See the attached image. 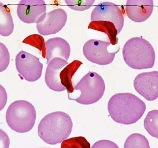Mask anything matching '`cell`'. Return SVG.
Here are the masks:
<instances>
[{"mask_svg":"<svg viewBox=\"0 0 158 148\" xmlns=\"http://www.w3.org/2000/svg\"><path fill=\"white\" fill-rule=\"evenodd\" d=\"M108 110L115 122L129 125L134 124L141 118L146 110V105L134 94L118 93L110 98Z\"/></svg>","mask_w":158,"mask_h":148,"instance_id":"6da1fadb","label":"cell"},{"mask_svg":"<svg viewBox=\"0 0 158 148\" xmlns=\"http://www.w3.org/2000/svg\"><path fill=\"white\" fill-rule=\"evenodd\" d=\"M73 127V122L68 114L54 112L46 115L40 122L38 135L47 144L56 145L69 137Z\"/></svg>","mask_w":158,"mask_h":148,"instance_id":"7a4b0ae2","label":"cell"},{"mask_svg":"<svg viewBox=\"0 0 158 148\" xmlns=\"http://www.w3.org/2000/svg\"><path fill=\"white\" fill-rule=\"evenodd\" d=\"M123 54L127 65L134 69L152 68L155 64L154 48L141 37H134L127 41L123 48Z\"/></svg>","mask_w":158,"mask_h":148,"instance_id":"3957f363","label":"cell"},{"mask_svg":"<svg viewBox=\"0 0 158 148\" xmlns=\"http://www.w3.org/2000/svg\"><path fill=\"white\" fill-rule=\"evenodd\" d=\"M36 112L32 104L24 100L13 102L8 108L6 118L14 131L24 133L32 130L35 123Z\"/></svg>","mask_w":158,"mask_h":148,"instance_id":"277c9868","label":"cell"},{"mask_svg":"<svg viewBox=\"0 0 158 148\" xmlns=\"http://www.w3.org/2000/svg\"><path fill=\"white\" fill-rule=\"evenodd\" d=\"M105 84L102 77L94 72H89L74 87L80 92L79 96L72 99L83 105L94 104L102 98L105 91Z\"/></svg>","mask_w":158,"mask_h":148,"instance_id":"5b68a950","label":"cell"},{"mask_svg":"<svg viewBox=\"0 0 158 148\" xmlns=\"http://www.w3.org/2000/svg\"><path fill=\"white\" fill-rule=\"evenodd\" d=\"M15 65L17 71L27 81L35 82L41 77L43 65L39 58L35 56L21 51L15 58Z\"/></svg>","mask_w":158,"mask_h":148,"instance_id":"8992f818","label":"cell"},{"mask_svg":"<svg viewBox=\"0 0 158 148\" xmlns=\"http://www.w3.org/2000/svg\"><path fill=\"white\" fill-rule=\"evenodd\" d=\"M110 42L98 40L87 41L83 47L84 55L89 61L100 65L111 64L114 60L117 52H110L108 47Z\"/></svg>","mask_w":158,"mask_h":148,"instance_id":"52a82bcc","label":"cell"},{"mask_svg":"<svg viewBox=\"0 0 158 148\" xmlns=\"http://www.w3.org/2000/svg\"><path fill=\"white\" fill-rule=\"evenodd\" d=\"M91 20L111 22L115 26L118 34L124 26V17L122 10L112 2H103L96 5L91 13Z\"/></svg>","mask_w":158,"mask_h":148,"instance_id":"ba28073f","label":"cell"},{"mask_svg":"<svg viewBox=\"0 0 158 148\" xmlns=\"http://www.w3.org/2000/svg\"><path fill=\"white\" fill-rule=\"evenodd\" d=\"M67 19V13L63 9L59 8L46 13L36 23L40 34L44 36L56 34L62 30Z\"/></svg>","mask_w":158,"mask_h":148,"instance_id":"9c48e42d","label":"cell"},{"mask_svg":"<svg viewBox=\"0 0 158 148\" xmlns=\"http://www.w3.org/2000/svg\"><path fill=\"white\" fill-rule=\"evenodd\" d=\"M136 91L147 101H154L158 98V71L143 73L134 80Z\"/></svg>","mask_w":158,"mask_h":148,"instance_id":"30bf717a","label":"cell"},{"mask_svg":"<svg viewBox=\"0 0 158 148\" xmlns=\"http://www.w3.org/2000/svg\"><path fill=\"white\" fill-rule=\"evenodd\" d=\"M46 13V5L43 0H22L17 6V14L22 22L37 23Z\"/></svg>","mask_w":158,"mask_h":148,"instance_id":"8fae6325","label":"cell"},{"mask_svg":"<svg viewBox=\"0 0 158 148\" xmlns=\"http://www.w3.org/2000/svg\"><path fill=\"white\" fill-rule=\"evenodd\" d=\"M67 61L60 58H55L49 62L46 73L45 80L46 84L50 89L56 92L66 90L61 83L60 75L61 71L68 65Z\"/></svg>","mask_w":158,"mask_h":148,"instance_id":"7c38bea8","label":"cell"},{"mask_svg":"<svg viewBox=\"0 0 158 148\" xmlns=\"http://www.w3.org/2000/svg\"><path fill=\"white\" fill-rule=\"evenodd\" d=\"M154 10V2L152 0H128L126 2V14L131 20L142 23L148 19Z\"/></svg>","mask_w":158,"mask_h":148,"instance_id":"4fadbf2b","label":"cell"},{"mask_svg":"<svg viewBox=\"0 0 158 148\" xmlns=\"http://www.w3.org/2000/svg\"><path fill=\"white\" fill-rule=\"evenodd\" d=\"M47 64L55 58H60L67 61L71 53L68 42L60 37L50 38L45 42Z\"/></svg>","mask_w":158,"mask_h":148,"instance_id":"5bb4252c","label":"cell"},{"mask_svg":"<svg viewBox=\"0 0 158 148\" xmlns=\"http://www.w3.org/2000/svg\"><path fill=\"white\" fill-rule=\"evenodd\" d=\"M82 64L79 60H74L69 64L61 71L60 78L61 83L67 90L68 95L74 91V87L72 83V78L79 67Z\"/></svg>","mask_w":158,"mask_h":148,"instance_id":"9a60e30c","label":"cell"},{"mask_svg":"<svg viewBox=\"0 0 158 148\" xmlns=\"http://www.w3.org/2000/svg\"><path fill=\"white\" fill-rule=\"evenodd\" d=\"M88 29L97 30L104 32L107 35L110 43L113 45L118 43V38H117L118 32L113 23L104 21H91L88 26Z\"/></svg>","mask_w":158,"mask_h":148,"instance_id":"2e32d148","label":"cell"},{"mask_svg":"<svg viewBox=\"0 0 158 148\" xmlns=\"http://www.w3.org/2000/svg\"><path fill=\"white\" fill-rule=\"evenodd\" d=\"M0 34L3 36H9L14 31L13 19L10 9L1 2H0Z\"/></svg>","mask_w":158,"mask_h":148,"instance_id":"e0dca14e","label":"cell"},{"mask_svg":"<svg viewBox=\"0 0 158 148\" xmlns=\"http://www.w3.org/2000/svg\"><path fill=\"white\" fill-rule=\"evenodd\" d=\"M144 126L152 137L158 139V110L150 111L144 121Z\"/></svg>","mask_w":158,"mask_h":148,"instance_id":"ac0fdd59","label":"cell"},{"mask_svg":"<svg viewBox=\"0 0 158 148\" xmlns=\"http://www.w3.org/2000/svg\"><path fill=\"white\" fill-rule=\"evenodd\" d=\"M124 148H150V146L145 136L139 133H133L127 138Z\"/></svg>","mask_w":158,"mask_h":148,"instance_id":"d6986e66","label":"cell"},{"mask_svg":"<svg viewBox=\"0 0 158 148\" xmlns=\"http://www.w3.org/2000/svg\"><path fill=\"white\" fill-rule=\"evenodd\" d=\"M24 44H29L38 49L41 52L43 57L46 58V46L44 38L39 35H31L23 40Z\"/></svg>","mask_w":158,"mask_h":148,"instance_id":"ffe728a7","label":"cell"},{"mask_svg":"<svg viewBox=\"0 0 158 148\" xmlns=\"http://www.w3.org/2000/svg\"><path fill=\"white\" fill-rule=\"evenodd\" d=\"M61 148H90V143L85 137L79 136L64 140Z\"/></svg>","mask_w":158,"mask_h":148,"instance_id":"44dd1931","label":"cell"},{"mask_svg":"<svg viewBox=\"0 0 158 148\" xmlns=\"http://www.w3.org/2000/svg\"><path fill=\"white\" fill-rule=\"evenodd\" d=\"M65 2L71 9L77 11H84L90 9L94 3V0L73 1L66 0Z\"/></svg>","mask_w":158,"mask_h":148,"instance_id":"7402d4cb","label":"cell"},{"mask_svg":"<svg viewBox=\"0 0 158 148\" xmlns=\"http://www.w3.org/2000/svg\"><path fill=\"white\" fill-rule=\"evenodd\" d=\"M1 58H0V72H2L7 68L10 63V54L6 46L0 43Z\"/></svg>","mask_w":158,"mask_h":148,"instance_id":"603a6c76","label":"cell"},{"mask_svg":"<svg viewBox=\"0 0 158 148\" xmlns=\"http://www.w3.org/2000/svg\"><path fill=\"white\" fill-rule=\"evenodd\" d=\"M91 148H119L114 142L108 140H102L96 142Z\"/></svg>","mask_w":158,"mask_h":148,"instance_id":"cb8c5ba5","label":"cell"}]
</instances>
